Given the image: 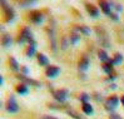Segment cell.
<instances>
[{
	"label": "cell",
	"mask_w": 124,
	"mask_h": 119,
	"mask_svg": "<svg viewBox=\"0 0 124 119\" xmlns=\"http://www.w3.org/2000/svg\"><path fill=\"white\" fill-rule=\"evenodd\" d=\"M6 109H8V111H10V113H15V111L19 110V105L15 102V99H14V96H10L9 98L8 103H6Z\"/></svg>",
	"instance_id": "obj_1"
},
{
	"label": "cell",
	"mask_w": 124,
	"mask_h": 119,
	"mask_svg": "<svg viewBox=\"0 0 124 119\" xmlns=\"http://www.w3.org/2000/svg\"><path fill=\"white\" fill-rule=\"evenodd\" d=\"M68 94H69V92L67 90V89H59V90L54 92V98L56 100H59V102H64L65 99H67Z\"/></svg>",
	"instance_id": "obj_2"
},
{
	"label": "cell",
	"mask_w": 124,
	"mask_h": 119,
	"mask_svg": "<svg viewBox=\"0 0 124 119\" xmlns=\"http://www.w3.org/2000/svg\"><path fill=\"white\" fill-rule=\"evenodd\" d=\"M24 41H31L33 43V36L31 33L28 28H25L23 30V34H21V38L19 39V43H24Z\"/></svg>",
	"instance_id": "obj_3"
},
{
	"label": "cell",
	"mask_w": 124,
	"mask_h": 119,
	"mask_svg": "<svg viewBox=\"0 0 124 119\" xmlns=\"http://www.w3.org/2000/svg\"><path fill=\"white\" fill-rule=\"evenodd\" d=\"M118 102H119L118 96L112 95V96H109L108 100H107V107H108L109 109H114L116 105H118Z\"/></svg>",
	"instance_id": "obj_4"
},
{
	"label": "cell",
	"mask_w": 124,
	"mask_h": 119,
	"mask_svg": "<svg viewBox=\"0 0 124 119\" xmlns=\"http://www.w3.org/2000/svg\"><path fill=\"white\" fill-rule=\"evenodd\" d=\"M1 5H3V9H4V11H5V15H6V20H11L13 18H14V11H13V9L10 8V6H8L4 1H1Z\"/></svg>",
	"instance_id": "obj_5"
},
{
	"label": "cell",
	"mask_w": 124,
	"mask_h": 119,
	"mask_svg": "<svg viewBox=\"0 0 124 119\" xmlns=\"http://www.w3.org/2000/svg\"><path fill=\"white\" fill-rule=\"evenodd\" d=\"M100 9L103 10L104 14H107V15H110V13H112V5L110 3H108V1H100Z\"/></svg>",
	"instance_id": "obj_6"
},
{
	"label": "cell",
	"mask_w": 124,
	"mask_h": 119,
	"mask_svg": "<svg viewBox=\"0 0 124 119\" xmlns=\"http://www.w3.org/2000/svg\"><path fill=\"white\" fill-rule=\"evenodd\" d=\"M59 73H60V69L58 68V66H49V68L46 69V75H48L49 78H54V77H56Z\"/></svg>",
	"instance_id": "obj_7"
},
{
	"label": "cell",
	"mask_w": 124,
	"mask_h": 119,
	"mask_svg": "<svg viewBox=\"0 0 124 119\" xmlns=\"http://www.w3.org/2000/svg\"><path fill=\"white\" fill-rule=\"evenodd\" d=\"M30 20L33 21V23H40V21L43 20V14L40 11H34L30 14Z\"/></svg>",
	"instance_id": "obj_8"
},
{
	"label": "cell",
	"mask_w": 124,
	"mask_h": 119,
	"mask_svg": "<svg viewBox=\"0 0 124 119\" xmlns=\"http://www.w3.org/2000/svg\"><path fill=\"white\" fill-rule=\"evenodd\" d=\"M86 10H88V13L92 16H98V14H99V10L97 9V6H94L93 4H86Z\"/></svg>",
	"instance_id": "obj_9"
},
{
	"label": "cell",
	"mask_w": 124,
	"mask_h": 119,
	"mask_svg": "<svg viewBox=\"0 0 124 119\" xmlns=\"http://www.w3.org/2000/svg\"><path fill=\"white\" fill-rule=\"evenodd\" d=\"M98 55H99V58H100V60L103 62L104 64H105V63H110V64H112V60H110V58L108 56V54L105 53L104 50H99Z\"/></svg>",
	"instance_id": "obj_10"
},
{
	"label": "cell",
	"mask_w": 124,
	"mask_h": 119,
	"mask_svg": "<svg viewBox=\"0 0 124 119\" xmlns=\"http://www.w3.org/2000/svg\"><path fill=\"white\" fill-rule=\"evenodd\" d=\"M89 66V60H88V58L86 56H83V59L79 62V68L82 69V70H85L86 68Z\"/></svg>",
	"instance_id": "obj_11"
},
{
	"label": "cell",
	"mask_w": 124,
	"mask_h": 119,
	"mask_svg": "<svg viewBox=\"0 0 124 119\" xmlns=\"http://www.w3.org/2000/svg\"><path fill=\"white\" fill-rule=\"evenodd\" d=\"M83 110H84L85 114H93V108H92L90 104H88V103L83 104Z\"/></svg>",
	"instance_id": "obj_12"
},
{
	"label": "cell",
	"mask_w": 124,
	"mask_h": 119,
	"mask_svg": "<svg viewBox=\"0 0 124 119\" xmlns=\"http://www.w3.org/2000/svg\"><path fill=\"white\" fill-rule=\"evenodd\" d=\"M38 60H39L40 65H46V64L49 63L48 58H46V56H45L44 54H39V55H38Z\"/></svg>",
	"instance_id": "obj_13"
},
{
	"label": "cell",
	"mask_w": 124,
	"mask_h": 119,
	"mask_svg": "<svg viewBox=\"0 0 124 119\" xmlns=\"http://www.w3.org/2000/svg\"><path fill=\"white\" fill-rule=\"evenodd\" d=\"M16 92L20 93V94H25V93H28V87H26L25 84L18 85V87H16Z\"/></svg>",
	"instance_id": "obj_14"
},
{
	"label": "cell",
	"mask_w": 124,
	"mask_h": 119,
	"mask_svg": "<svg viewBox=\"0 0 124 119\" xmlns=\"http://www.w3.org/2000/svg\"><path fill=\"white\" fill-rule=\"evenodd\" d=\"M34 51H35V43L33 41L31 43V45L28 48V50H26V54H28V56H31L33 54H34Z\"/></svg>",
	"instance_id": "obj_15"
},
{
	"label": "cell",
	"mask_w": 124,
	"mask_h": 119,
	"mask_svg": "<svg viewBox=\"0 0 124 119\" xmlns=\"http://www.w3.org/2000/svg\"><path fill=\"white\" fill-rule=\"evenodd\" d=\"M103 69H104V71H105V73L110 74V73L113 71V66H112V64L105 63V64H103Z\"/></svg>",
	"instance_id": "obj_16"
},
{
	"label": "cell",
	"mask_w": 124,
	"mask_h": 119,
	"mask_svg": "<svg viewBox=\"0 0 124 119\" xmlns=\"http://www.w3.org/2000/svg\"><path fill=\"white\" fill-rule=\"evenodd\" d=\"M10 43H11L10 36H9V35H4V38H3V45H4V47H9Z\"/></svg>",
	"instance_id": "obj_17"
},
{
	"label": "cell",
	"mask_w": 124,
	"mask_h": 119,
	"mask_svg": "<svg viewBox=\"0 0 124 119\" xmlns=\"http://www.w3.org/2000/svg\"><path fill=\"white\" fill-rule=\"evenodd\" d=\"M20 79H23L25 83H28V84H34V85H38V83H36L35 80H31V79H28V78H25V77H23V75H20L19 77Z\"/></svg>",
	"instance_id": "obj_18"
},
{
	"label": "cell",
	"mask_w": 124,
	"mask_h": 119,
	"mask_svg": "<svg viewBox=\"0 0 124 119\" xmlns=\"http://www.w3.org/2000/svg\"><path fill=\"white\" fill-rule=\"evenodd\" d=\"M10 64H11V68H13L14 70H18V69H19V65H18L16 60H15L14 58H10Z\"/></svg>",
	"instance_id": "obj_19"
},
{
	"label": "cell",
	"mask_w": 124,
	"mask_h": 119,
	"mask_svg": "<svg viewBox=\"0 0 124 119\" xmlns=\"http://www.w3.org/2000/svg\"><path fill=\"white\" fill-rule=\"evenodd\" d=\"M119 63H122V55L116 54L114 56V60H112V64H119Z\"/></svg>",
	"instance_id": "obj_20"
},
{
	"label": "cell",
	"mask_w": 124,
	"mask_h": 119,
	"mask_svg": "<svg viewBox=\"0 0 124 119\" xmlns=\"http://www.w3.org/2000/svg\"><path fill=\"white\" fill-rule=\"evenodd\" d=\"M77 30H79V32H83L84 34H89V33H90L89 29H88V28H84V26H78V28H77Z\"/></svg>",
	"instance_id": "obj_21"
},
{
	"label": "cell",
	"mask_w": 124,
	"mask_h": 119,
	"mask_svg": "<svg viewBox=\"0 0 124 119\" xmlns=\"http://www.w3.org/2000/svg\"><path fill=\"white\" fill-rule=\"evenodd\" d=\"M79 39H80L79 35H73V36H70V41H71V43H77Z\"/></svg>",
	"instance_id": "obj_22"
},
{
	"label": "cell",
	"mask_w": 124,
	"mask_h": 119,
	"mask_svg": "<svg viewBox=\"0 0 124 119\" xmlns=\"http://www.w3.org/2000/svg\"><path fill=\"white\" fill-rule=\"evenodd\" d=\"M80 99L85 103L86 100H88V94H82V95H80Z\"/></svg>",
	"instance_id": "obj_23"
},
{
	"label": "cell",
	"mask_w": 124,
	"mask_h": 119,
	"mask_svg": "<svg viewBox=\"0 0 124 119\" xmlns=\"http://www.w3.org/2000/svg\"><path fill=\"white\" fill-rule=\"evenodd\" d=\"M33 4V1H20V5L21 6H25V5H30Z\"/></svg>",
	"instance_id": "obj_24"
},
{
	"label": "cell",
	"mask_w": 124,
	"mask_h": 119,
	"mask_svg": "<svg viewBox=\"0 0 124 119\" xmlns=\"http://www.w3.org/2000/svg\"><path fill=\"white\" fill-rule=\"evenodd\" d=\"M41 119H56V118H54V117H50V115H44Z\"/></svg>",
	"instance_id": "obj_25"
},
{
	"label": "cell",
	"mask_w": 124,
	"mask_h": 119,
	"mask_svg": "<svg viewBox=\"0 0 124 119\" xmlns=\"http://www.w3.org/2000/svg\"><path fill=\"white\" fill-rule=\"evenodd\" d=\"M110 119H122L119 115H115V114H113L112 117H110Z\"/></svg>",
	"instance_id": "obj_26"
},
{
	"label": "cell",
	"mask_w": 124,
	"mask_h": 119,
	"mask_svg": "<svg viewBox=\"0 0 124 119\" xmlns=\"http://www.w3.org/2000/svg\"><path fill=\"white\" fill-rule=\"evenodd\" d=\"M120 100H122V103H123V105H124V95L122 96V99H120Z\"/></svg>",
	"instance_id": "obj_27"
}]
</instances>
